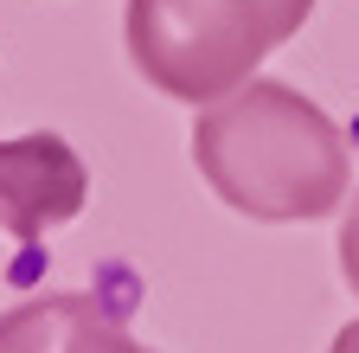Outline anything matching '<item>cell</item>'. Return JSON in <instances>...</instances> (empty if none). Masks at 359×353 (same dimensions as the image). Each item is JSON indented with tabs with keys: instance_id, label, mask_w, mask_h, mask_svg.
Here are the masks:
<instances>
[{
	"instance_id": "1",
	"label": "cell",
	"mask_w": 359,
	"mask_h": 353,
	"mask_svg": "<svg viewBox=\"0 0 359 353\" xmlns=\"http://www.w3.org/2000/svg\"><path fill=\"white\" fill-rule=\"evenodd\" d=\"M199 180L257 225H308L346 199L353 161L340 122L276 77H250L193 122Z\"/></svg>"
},
{
	"instance_id": "2",
	"label": "cell",
	"mask_w": 359,
	"mask_h": 353,
	"mask_svg": "<svg viewBox=\"0 0 359 353\" xmlns=\"http://www.w3.org/2000/svg\"><path fill=\"white\" fill-rule=\"evenodd\" d=\"M128 58L173 103H218L263 71V58L295 39L276 0H128Z\"/></svg>"
},
{
	"instance_id": "3",
	"label": "cell",
	"mask_w": 359,
	"mask_h": 353,
	"mask_svg": "<svg viewBox=\"0 0 359 353\" xmlns=\"http://www.w3.org/2000/svg\"><path fill=\"white\" fill-rule=\"evenodd\" d=\"M90 199V167L83 154L52 135V128H32V135L0 142V232L32 244L52 225L77 218Z\"/></svg>"
},
{
	"instance_id": "4",
	"label": "cell",
	"mask_w": 359,
	"mask_h": 353,
	"mask_svg": "<svg viewBox=\"0 0 359 353\" xmlns=\"http://www.w3.org/2000/svg\"><path fill=\"white\" fill-rule=\"evenodd\" d=\"M0 353H154L97 295H32L0 315Z\"/></svg>"
},
{
	"instance_id": "5",
	"label": "cell",
	"mask_w": 359,
	"mask_h": 353,
	"mask_svg": "<svg viewBox=\"0 0 359 353\" xmlns=\"http://www.w3.org/2000/svg\"><path fill=\"white\" fill-rule=\"evenodd\" d=\"M340 270H346V289L359 295V193H353V212L340 225Z\"/></svg>"
},
{
	"instance_id": "6",
	"label": "cell",
	"mask_w": 359,
	"mask_h": 353,
	"mask_svg": "<svg viewBox=\"0 0 359 353\" xmlns=\"http://www.w3.org/2000/svg\"><path fill=\"white\" fill-rule=\"evenodd\" d=\"M327 353H359V321H346V328L334 334V347H327Z\"/></svg>"
}]
</instances>
